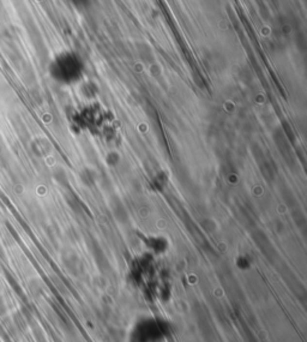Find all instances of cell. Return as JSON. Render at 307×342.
Instances as JSON below:
<instances>
[{
	"mask_svg": "<svg viewBox=\"0 0 307 342\" xmlns=\"http://www.w3.org/2000/svg\"><path fill=\"white\" fill-rule=\"evenodd\" d=\"M89 1H90V0H72V2L76 5V6H82V7L87 6Z\"/></svg>",
	"mask_w": 307,
	"mask_h": 342,
	"instance_id": "2",
	"label": "cell"
},
{
	"mask_svg": "<svg viewBox=\"0 0 307 342\" xmlns=\"http://www.w3.org/2000/svg\"><path fill=\"white\" fill-rule=\"evenodd\" d=\"M83 65L80 58L72 53H65L55 62L54 73L57 78L66 83L76 82L82 76Z\"/></svg>",
	"mask_w": 307,
	"mask_h": 342,
	"instance_id": "1",
	"label": "cell"
}]
</instances>
